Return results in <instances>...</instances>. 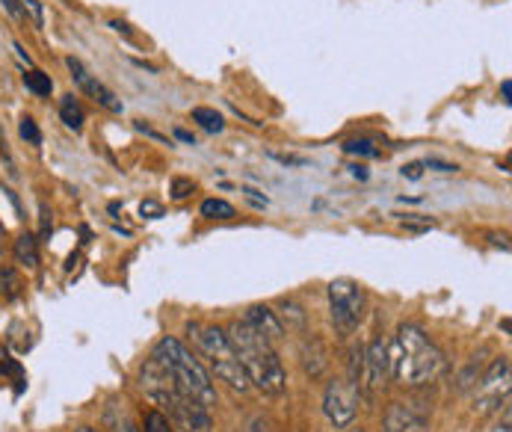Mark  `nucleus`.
Here are the masks:
<instances>
[{"label":"nucleus","mask_w":512,"mask_h":432,"mask_svg":"<svg viewBox=\"0 0 512 432\" xmlns=\"http://www.w3.org/2000/svg\"><path fill=\"white\" fill-rule=\"evenodd\" d=\"M225 335L234 347V356L240 361V367L246 370L249 385L264 391L267 397H282L288 391V373H285V364L276 353V344L261 338L246 320H234Z\"/></svg>","instance_id":"f257e3e1"},{"label":"nucleus","mask_w":512,"mask_h":432,"mask_svg":"<svg viewBox=\"0 0 512 432\" xmlns=\"http://www.w3.org/2000/svg\"><path fill=\"white\" fill-rule=\"evenodd\" d=\"M151 359L169 373V379H172V385H175L178 394L196 400L205 409H214L217 406L220 397H217L214 376L208 373V367L202 361L196 359V353H190L178 338H169V335L160 338L157 347H154V353H151Z\"/></svg>","instance_id":"f03ea898"},{"label":"nucleus","mask_w":512,"mask_h":432,"mask_svg":"<svg viewBox=\"0 0 512 432\" xmlns=\"http://www.w3.org/2000/svg\"><path fill=\"white\" fill-rule=\"evenodd\" d=\"M391 350V373L400 385H427L444 370L441 350L415 323H403L394 335Z\"/></svg>","instance_id":"7ed1b4c3"},{"label":"nucleus","mask_w":512,"mask_h":432,"mask_svg":"<svg viewBox=\"0 0 512 432\" xmlns=\"http://www.w3.org/2000/svg\"><path fill=\"white\" fill-rule=\"evenodd\" d=\"M187 332H190V338L196 341V347H199V353L208 359L211 364V370H214V376L225 382L228 388H234V391H240V394H246L252 385H249V379H246V370L240 367V361L234 356V347H231V341H228V335H225V329L220 326H202V323H190L187 326Z\"/></svg>","instance_id":"20e7f679"},{"label":"nucleus","mask_w":512,"mask_h":432,"mask_svg":"<svg viewBox=\"0 0 512 432\" xmlns=\"http://www.w3.org/2000/svg\"><path fill=\"white\" fill-rule=\"evenodd\" d=\"M367 296L365 288L353 279H335L329 282V311H332V323H335V332L341 338H350L362 317H365Z\"/></svg>","instance_id":"39448f33"},{"label":"nucleus","mask_w":512,"mask_h":432,"mask_svg":"<svg viewBox=\"0 0 512 432\" xmlns=\"http://www.w3.org/2000/svg\"><path fill=\"white\" fill-rule=\"evenodd\" d=\"M323 412L335 430H347L359 415V388L350 379H332L323 394Z\"/></svg>","instance_id":"423d86ee"},{"label":"nucleus","mask_w":512,"mask_h":432,"mask_svg":"<svg viewBox=\"0 0 512 432\" xmlns=\"http://www.w3.org/2000/svg\"><path fill=\"white\" fill-rule=\"evenodd\" d=\"M172 421V427L181 432H214V421H211V409L199 406L196 400L178 394V391H169L160 403Z\"/></svg>","instance_id":"0eeeda50"},{"label":"nucleus","mask_w":512,"mask_h":432,"mask_svg":"<svg viewBox=\"0 0 512 432\" xmlns=\"http://www.w3.org/2000/svg\"><path fill=\"white\" fill-rule=\"evenodd\" d=\"M507 394H510V359L501 356L477 379V406L483 412L495 409V406H501V397L507 400Z\"/></svg>","instance_id":"6e6552de"},{"label":"nucleus","mask_w":512,"mask_h":432,"mask_svg":"<svg viewBox=\"0 0 512 432\" xmlns=\"http://www.w3.org/2000/svg\"><path fill=\"white\" fill-rule=\"evenodd\" d=\"M66 66H69V72H72V80L77 83V89L80 92H86L98 107H104V110H110V113H122L125 110V104L119 101V95L107 86V83H101L95 74L89 72L80 60H74V57H69L66 60Z\"/></svg>","instance_id":"1a4fd4ad"},{"label":"nucleus","mask_w":512,"mask_h":432,"mask_svg":"<svg viewBox=\"0 0 512 432\" xmlns=\"http://www.w3.org/2000/svg\"><path fill=\"white\" fill-rule=\"evenodd\" d=\"M391 373V350H388V341L385 338H376L370 347L365 350V364H362V382L359 388H367V391H376L385 385Z\"/></svg>","instance_id":"9d476101"},{"label":"nucleus","mask_w":512,"mask_h":432,"mask_svg":"<svg viewBox=\"0 0 512 432\" xmlns=\"http://www.w3.org/2000/svg\"><path fill=\"white\" fill-rule=\"evenodd\" d=\"M382 432H430V421L406 403H391L382 421Z\"/></svg>","instance_id":"9b49d317"},{"label":"nucleus","mask_w":512,"mask_h":432,"mask_svg":"<svg viewBox=\"0 0 512 432\" xmlns=\"http://www.w3.org/2000/svg\"><path fill=\"white\" fill-rule=\"evenodd\" d=\"M246 323H249L261 338H267L270 344H279L282 335H285V326L279 323L276 311L267 308V305H252V308L246 311Z\"/></svg>","instance_id":"f8f14e48"},{"label":"nucleus","mask_w":512,"mask_h":432,"mask_svg":"<svg viewBox=\"0 0 512 432\" xmlns=\"http://www.w3.org/2000/svg\"><path fill=\"white\" fill-rule=\"evenodd\" d=\"M12 252H15V261L21 267H27V270H36L39 267V240L33 234H21L15 240V249Z\"/></svg>","instance_id":"ddd939ff"},{"label":"nucleus","mask_w":512,"mask_h":432,"mask_svg":"<svg viewBox=\"0 0 512 432\" xmlns=\"http://www.w3.org/2000/svg\"><path fill=\"white\" fill-rule=\"evenodd\" d=\"M311 347H314V356L302 347V367H305V373L311 376V379H320L323 376V370L329 367V359H326V347L314 338L311 341Z\"/></svg>","instance_id":"4468645a"},{"label":"nucleus","mask_w":512,"mask_h":432,"mask_svg":"<svg viewBox=\"0 0 512 432\" xmlns=\"http://www.w3.org/2000/svg\"><path fill=\"white\" fill-rule=\"evenodd\" d=\"M60 119L69 131H83V122H86V113L80 107V101L74 95H63L60 101Z\"/></svg>","instance_id":"2eb2a0df"},{"label":"nucleus","mask_w":512,"mask_h":432,"mask_svg":"<svg viewBox=\"0 0 512 432\" xmlns=\"http://www.w3.org/2000/svg\"><path fill=\"white\" fill-rule=\"evenodd\" d=\"M193 122H196L202 131H208V134H222V128H225V119H222L214 107H196V110H193Z\"/></svg>","instance_id":"dca6fc26"},{"label":"nucleus","mask_w":512,"mask_h":432,"mask_svg":"<svg viewBox=\"0 0 512 432\" xmlns=\"http://www.w3.org/2000/svg\"><path fill=\"white\" fill-rule=\"evenodd\" d=\"M276 317H279V323L288 326V329H302V326H305V311H302V305H296L291 299L279 302Z\"/></svg>","instance_id":"f3484780"},{"label":"nucleus","mask_w":512,"mask_h":432,"mask_svg":"<svg viewBox=\"0 0 512 432\" xmlns=\"http://www.w3.org/2000/svg\"><path fill=\"white\" fill-rule=\"evenodd\" d=\"M24 86H27L33 95L48 98V95H51V89H54V80H51V74L39 72V69H30V72H24Z\"/></svg>","instance_id":"a211bd4d"},{"label":"nucleus","mask_w":512,"mask_h":432,"mask_svg":"<svg viewBox=\"0 0 512 432\" xmlns=\"http://www.w3.org/2000/svg\"><path fill=\"white\" fill-rule=\"evenodd\" d=\"M199 214L208 216V219H234V205H228L225 199H205L202 202V208H199Z\"/></svg>","instance_id":"6ab92c4d"},{"label":"nucleus","mask_w":512,"mask_h":432,"mask_svg":"<svg viewBox=\"0 0 512 432\" xmlns=\"http://www.w3.org/2000/svg\"><path fill=\"white\" fill-rule=\"evenodd\" d=\"M143 432H178L172 427V421L160 412V409H151L146 412V418H143Z\"/></svg>","instance_id":"aec40b11"},{"label":"nucleus","mask_w":512,"mask_h":432,"mask_svg":"<svg viewBox=\"0 0 512 432\" xmlns=\"http://www.w3.org/2000/svg\"><path fill=\"white\" fill-rule=\"evenodd\" d=\"M18 134H21V140H27L30 145H42V131H39V125H36L33 116H21Z\"/></svg>","instance_id":"412c9836"},{"label":"nucleus","mask_w":512,"mask_h":432,"mask_svg":"<svg viewBox=\"0 0 512 432\" xmlns=\"http://www.w3.org/2000/svg\"><path fill=\"white\" fill-rule=\"evenodd\" d=\"M0 293H3V299H15L21 293V279L9 267L0 270Z\"/></svg>","instance_id":"4be33fe9"},{"label":"nucleus","mask_w":512,"mask_h":432,"mask_svg":"<svg viewBox=\"0 0 512 432\" xmlns=\"http://www.w3.org/2000/svg\"><path fill=\"white\" fill-rule=\"evenodd\" d=\"M193 190H196V181H193V178H172V184H169V193H172L175 202L187 199Z\"/></svg>","instance_id":"5701e85b"},{"label":"nucleus","mask_w":512,"mask_h":432,"mask_svg":"<svg viewBox=\"0 0 512 432\" xmlns=\"http://www.w3.org/2000/svg\"><path fill=\"white\" fill-rule=\"evenodd\" d=\"M400 225H403V228H409V231H430V228H436V219H430V216L406 214L403 219H400Z\"/></svg>","instance_id":"b1692460"},{"label":"nucleus","mask_w":512,"mask_h":432,"mask_svg":"<svg viewBox=\"0 0 512 432\" xmlns=\"http://www.w3.org/2000/svg\"><path fill=\"white\" fill-rule=\"evenodd\" d=\"M18 3H21V12H24V15H27V12L33 15V24H36V27H42V24H45L42 3H39V0H18Z\"/></svg>","instance_id":"393cba45"},{"label":"nucleus","mask_w":512,"mask_h":432,"mask_svg":"<svg viewBox=\"0 0 512 432\" xmlns=\"http://www.w3.org/2000/svg\"><path fill=\"white\" fill-rule=\"evenodd\" d=\"M270 157L282 166H308V157H299V154H282V151H270Z\"/></svg>","instance_id":"a878e982"},{"label":"nucleus","mask_w":512,"mask_h":432,"mask_svg":"<svg viewBox=\"0 0 512 432\" xmlns=\"http://www.w3.org/2000/svg\"><path fill=\"white\" fill-rule=\"evenodd\" d=\"M350 154H365V157H379V148H373V145L367 143V140H353V143L344 145Z\"/></svg>","instance_id":"bb28decb"},{"label":"nucleus","mask_w":512,"mask_h":432,"mask_svg":"<svg viewBox=\"0 0 512 432\" xmlns=\"http://www.w3.org/2000/svg\"><path fill=\"white\" fill-rule=\"evenodd\" d=\"M424 166H427V169H436V172H444V175L459 172V166H456V163H447V160H439V157H427V160H424Z\"/></svg>","instance_id":"cd10ccee"},{"label":"nucleus","mask_w":512,"mask_h":432,"mask_svg":"<svg viewBox=\"0 0 512 432\" xmlns=\"http://www.w3.org/2000/svg\"><path fill=\"white\" fill-rule=\"evenodd\" d=\"M424 160H415V163H409V166H403L400 172H403V178H409V181H418L421 175H424Z\"/></svg>","instance_id":"c85d7f7f"},{"label":"nucleus","mask_w":512,"mask_h":432,"mask_svg":"<svg viewBox=\"0 0 512 432\" xmlns=\"http://www.w3.org/2000/svg\"><path fill=\"white\" fill-rule=\"evenodd\" d=\"M110 424L116 427V432H143V430H137V424H134V421H131V418H128L125 412H122V418H119V421H116V418L110 415Z\"/></svg>","instance_id":"c756f323"},{"label":"nucleus","mask_w":512,"mask_h":432,"mask_svg":"<svg viewBox=\"0 0 512 432\" xmlns=\"http://www.w3.org/2000/svg\"><path fill=\"white\" fill-rule=\"evenodd\" d=\"M243 193H246V199L255 205V208H267L270 205V199L264 196V193H258V190H252V187H243Z\"/></svg>","instance_id":"7c9ffc66"},{"label":"nucleus","mask_w":512,"mask_h":432,"mask_svg":"<svg viewBox=\"0 0 512 432\" xmlns=\"http://www.w3.org/2000/svg\"><path fill=\"white\" fill-rule=\"evenodd\" d=\"M243 432H273V427H270V421H267V418H252Z\"/></svg>","instance_id":"2f4dec72"},{"label":"nucleus","mask_w":512,"mask_h":432,"mask_svg":"<svg viewBox=\"0 0 512 432\" xmlns=\"http://www.w3.org/2000/svg\"><path fill=\"white\" fill-rule=\"evenodd\" d=\"M140 214L148 216V219H160V216H163V208H160L157 202H143V205H140Z\"/></svg>","instance_id":"473e14b6"},{"label":"nucleus","mask_w":512,"mask_h":432,"mask_svg":"<svg viewBox=\"0 0 512 432\" xmlns=\"http://www.w3.org/2000/svg\"><path fill=\"white\" fill-rule=\"evenodd\" d=\"M137 131H140V134H146V137H151V140H157V143H169V145H172V140H166L163 134H157L154 128H148L146 122H137Z\"/></svg>","instance_id":"72a5a7b5"},{"label":"nucleus","mask_w":512,"mask_h":432,"mask_svg":"<svg viewBox=\"0 0 512 432\" xmlns=\"http://www.w3.org/2000/svg\"><path fill=\"white\" fill-rule=\"evenodd\" d=\"M489 240H492L495 246H501L504 252H510V243H507V234H501V237H498V234H489Z\"/></svg>","instance_id":"f704fd0d"},{"label":"nucleus","mask_w":512,"mask_h":432,"mask_svg":"<svg viewBox=\"0 0 512 432\" xmlns=\"http://www.w3.org/2000/svg\"><path fill=\"white\" fill-rule=\"evenodd\" d=\"M0 3H3L15 18H21V15H24V12H21V6H18V0H0Z\"/></svg>","instance_id":"c9c22d12"},{"label":"nucleus","mask_w":512,"mask_h":432,"mask_svg":"<svg viewBox=\"0 0 512 432\" xmlns=\"http://www.w3.org/2000/svg\"><path fill=\"white\" fill-rule=\"evenodd\" d=\"M51 234V216H48V208H42V237Z\"/></svg>","instance_id":"e433bc0d"},{"label":"nucleus","mask_w":512,"mask_h":432,"mask_svg":"<svg viewBox=\"0 0 512 432\" xmlns=\"http://www.w3.org/2000/svg\"><path fill=\"white\" fill-rule=\"evenodd\" d=\"M175 137H178V140H181V143L196 145V137H193V134H190V131H181V128H178V131H175Z\"/></svg>","instance_id":"4c0bfd02"},{"label":"nucleus","mask_w":512,"mask_h":432,"mask_svg":"<svg viewBox=\"0 0 512 432\" xmlns=\"http://www.w3.org/2000/svg\"><path fill=\"white\" fill-rule=\"evenodd\" d=\"M501 95H504V101L510 104V101H512V98H510V95H512V83H510V80H504V83H501Z\"/></svg>","instance_id":"58836bf2"},{"label":"nucleus","mask_w":512,"mask_h":432,"mask_svg":"<svg viewBox=\"0 0 512 432\" xmlns=\"http://www.w3.org/2000/svg\"><path fill=\"white\" fill-rule=\"evenodd\" d=\"M353 175H356V178H362V181H365V178H367L365 166H353Z\"/></svg>","instance_id":"ea45409f"}]
</instances>
